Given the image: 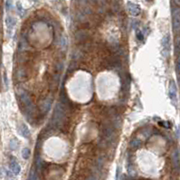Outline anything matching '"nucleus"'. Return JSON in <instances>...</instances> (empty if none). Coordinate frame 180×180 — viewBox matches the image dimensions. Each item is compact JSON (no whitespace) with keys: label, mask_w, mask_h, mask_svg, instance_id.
<instances>
[{"label":"nucleus","mask_w":180,"mask_h":180,"mask_svg":"<svg viewBox=\"0 0 180 180\" xmlns=\"http://www.w3.org/2000/svg\"><path fill=\"white\" fill-rule=\"evenodd\" d=\"M172 26L175 33L180 32V8L176 7L172 12Z\"/></svg>","instance_id":"obj_1"},{"label":"nucleus","mask_w":180,"mask_h":180,"mask_svg":"<svg viewBox=\"0 0 180 180\" xmlns=\"http://www.w3.org/2000/svg\"><path fill=\"white\" fill-rule=\"evenodd\" d=\"M64 108L62 107V105L58 104L55 110H54V113H53V123L55 126H58L59 123L62 121V119L64 118Z\"/></svg>","instance_id":"obj_2"},{"label":"nucleus","mask_w":180,"mask_h":180,"mask_svg":"<svg viewBox=\"0 0 180 180\" xmlns=\"http://www.w3.org/2000/svg\"><path fill=\"white\" fill-rule=\"evenodd\" d=\"M168 95L169 98L171 100V101L173 103L176 102L177 100V88H176V84L174 80H171L169 82V85H168Z\"/></svg>","instance_id":"obj_3"},{"label":"nucleus","mask_w":180,"mask_h":180,"mask_svg":"<svg viewBox=\"0 0 180 180\" xmlns=\"http://www.w3.org/2000/svg\"><path fill=\"white\" fill-rule=\"evenodd\" d=\"M127 9H128V12L131 14L132 17H138L139 14L141 13L140 7L137 4L132 3V2L127 3Z\"/></svg>","instance_id":"obj_4"},{"label":"nucleus","mask_w":180,"mask_h":180,"mask_svg":"<svg viewBox=\"0 0 180 180\" xmlns=\"http://www.w3.org/2000/svg\"><path fill=\"white\" fill-rule=\"evenodd\" d=\"M161 46L163 47V53H165V56H168L170 50V35H166L161 40Z\"/></svg>","instance_id":"obj_5"},{"label":"nucleus","mask_w":180,"mask_h":180,"mask_svg":"<svg viewBox=\"0 0 180 180\" xmlns=\"http://www.w3.org/2000/svg\"><path fill=\"white\" fill-rule=\"evenodd\" d=\"M172 164L175 170L178 172L180 170V153L177 148L175 149L172 154Z\"/></svg>","instance_id":"obj_6"},{"label":"nucleus","mask_w":180,"mask_h":180,"mask_svg":"<svg viewBox=\"0 0 180 180\" xmlns=\"http://www.w3.org/2000/svg\"><path fill=\"white\" fill-rule=\"evenodd\" d=\"M20 99H21L23 104L25 105V110L27 111H31V110L33 108V104H32V101H31V100H30L29 96L25 93L22 92L21 94H20Z\"/></svg>","instance_id":"obj_7"},{"label":"nucleus","mask_w":180,"mask_h":180,"mask_svg":"<svg viewBox=\"0 0 180 180\" xmlns=\"http://www.w3.org/2000/svg\"><path fill=\"white\" fill-rule=\"evenodd\" d=\"M19 131H20V134L22 135V136L25 139H29L30 136H31V132H30L28 127L25 125V124H21L20 126V129H19Z\"/></svg>","instance_id":"obj_8"},{"label":"nucleus","mask_w":180,"mask_h":180,"mask_svg":"<svg viewBox=\"0 0 180 180\" xmlns=\"http://www.w3.org/2000/svg\"><path fill=\"white\" fill-rule=\"evenodd\" d=\"M10 169L14 175H18L21 171V168L17 161H12L10 163Z\"/></svg>","instance_id":"obj_9"},{"label":"nucleus","mask_w":180,"mask_h":180,"mask_svg":"<svg viewBox=\"0 0 180 180\" xmlns=\"http://www.w3.org/2000/svg\"><path fill=\"white\" fill-rule=\"evenodd\" d=\"M6 25L7 26V28L9 29H12L14 28V26L17 25V19L14 18L13 17H7L6 18Z\"/></svg>","instance_id":"obj_10"},{"label":"nucleus","mask_w":180,"mask_h":180,"mask_svg":"<svg viewBox=\"0 0 180 180\" xmlns=\"http://www.w3.org/2000/svg\"><path fill=\"white\" fill-rule=\"evenodd\" d=\"M140 146V141L138 139H134L130 141L129 143V147L131 148H138Z\"/></svg>","instance_id":"obj_11"},{"label":"nucleus","mask_w":180,"mask_h":180,"mask_svg":"<svg viewBox=\"0 0 180 180\" xmlns=\"http://www.w3.org/2000/svg\"><path fill=\"white\" fill-rule=\"evenodd\" d=\"M30 155H31V151L28 147H25L23 150H22V157L24 159H28Z\"/></svg>","instance_id":"obj_12"},{"label":"nucleus","mask_w":180,"mask_h":180,"mask_svg":"<svg viewBox=\"0 0 180 180\" xmlns=\"http://www.w3.org/2000/svg\"><path fill=\"white\" fill-rule=\"evenodd\" d=\"M18 147V142L17 140H12L10 141V148L12 149V150H14V149H17Z\"/></svg>","instance_id":"obj_13"},{"label":"nucleus","mask_w":180,"mask_h":180,"mask_svg":"<svg viewBox=\"0 0 180 180\" xmlns=\"http://www.w3.org/2000/svg\"><path fill=\"white\" fill-rule=\"evenodd\" d=\"M28 180H37V176H36L35 170H32L31 172H30Z\"/></svg>","instance_id":"obj_14"},{"label":"nucleus","mask_w":180,"mask_h":180,"mask_svg":"<svg viewBox=\"0 0 180 180\" xmlns=\"http://www.w3.org/2000/svg\"><path fill=\"white\" fill-rule=\"evenodd\" d=\"M176 71L177 73H180V54L178 55L176 59Z\"/></svg>","instance_id":"obj_15"},{"label":"nucleus","mask_w":180,"mask_h":180,"mask_svg":"<svg viewBox=\"0 0 180 180\" xmlns=\"http://www.w3.org/2000/svg\"><path fill=\"white\" fill-rule=\"evenodd\" d=\"M12 7H13V1H12V0H7V1H6V9L7 11H9L12 8Z\"/></svg>","instance_id":"obj_16"},{"label":"nucleus","mask_w":180,"mask_h":180,"mask_svg":"<svg viewBox=\"0 0 180 180\" xmlns=\"http://www.w3.org/2000/svg\"><path fill=\"white\" fill-rule=\"evenodd\" d=\"M136 33H137L136 35H137V38L139 39V41H143V40H144V35H143V34L141 33L140 30H138V29H137Z\"/></svg>","instance_id":"obj_17"},{"label":"nucleus","mask_w":180,"mask_h":180,"mask_svg":"<svg viewBox=\"0 0 180 180\" xmlns=\"http://www.w3.org/2000/svg\"><path fill=\"white\" fill-rule=\"evenodd\" d=\"M17 9H18V11H19V13H22L23 12V7H22V6H21V4L18 2L17 3Z\"/></svg>","instance_id":"obj_18"},{"label":"nucleus","mask_w":180,"mask_h":180,"mask_svg":"<svg viewBox=\"0 0 180 180\" xmlns=\"http://www.w3.org/2000/svg\"><path fill=\"white\" fill-rule=\"evenodd\" d=\"M31 1H33V2H36L37 0H31Z\"/></svg>","instance_id":"obj_19"},{"label":"nucleus","mask_w":180,"mask_h":180,"mask_svg":"<svg viewBox=\"0 0 180 180\" xmlns=\"http://www.w3.org/2000/svg\"><path fill=\"white\" fill-rule=\"evenodd\" d=\"M146 1H150V0H146Z\"/></svg>","instance_id":"obj_20"}]
</instances>
